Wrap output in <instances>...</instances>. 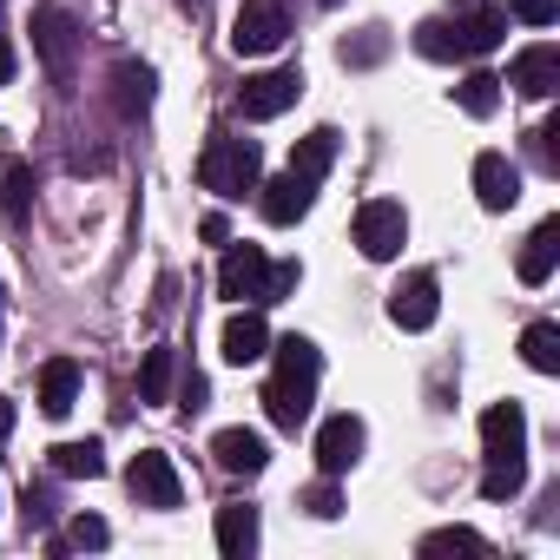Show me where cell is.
<instances>
[{
  "instance_id": "74e56055",
  "label": "cell",
  "mask_w": 560,
  "mask_h": 560,
  "mask_svg": "<svg viewBox=\"0 0 560 560\" xmlns=\"http://www.w3.org/2000/svg\"><path fill=\"white\" fill-rule=\"evenodd\" d=\"M14 67H21V54H14V40H8V34H0V86L14 80Z\"/></svg>"
},
{
  "instance_id": "7c38bea8",
  "label": "cell",
  "mask_w": 560,
  "mask_h": 560,
  "mask_svg": "<svg viewBox=\"0 0 560 560\" xmlns=\"http://www.w3.org/2000/svg\"><path fill=\"white\" fill-rule=\"evenodd\" d=\"M363 442H370V435H363V422H357L350 409L330 416V422L317 429V468H324V475H350V468L363 462Z\"/></svg>"
},
{
  "instance_id": "6da1fadb",
  "label": "cell",
  "mask_w": 560,
  "mask_h": 560,
  "mask_svg": "<svg viewBox=\"0 0 560 560\" xmlns=\"http://www.w3.org/2000/svg\"><path fill=\"white\" fill-rule=\"evenodd\" d=\"M270 357H277V370H270V383H264V416L284 429V435H298V429L311 422V409H317L324 350H317L311 337H277Z\"/></svg>"
},
{
  "instance_id": "8992f818",
  "label": "cell",
  "mask_w": 560,
  "mask_h": 560,
  "mask_svg": "<svg viewBox=\"0 0 560 560\" xmlns=\"http://www.w3.org/2000/svg\"><path fill=\"white\" fill-rule=\"evenodd\" d=\"M298 100H304V73L298 67H270V73H250L237 86V113L244 119H284Z\"/></svg>"
},
{
  "instance_id": "d6986e66",
  "label": "cell",
  "mask_w": 560,
  "mask_h": 560,
  "mask_svg": "<svg viewBox=\"0 0 560 560\" xmlns=\"http://www.w3.org/2000/svg\"><path fill=\"white\" fill-rule=\"evenodd\" d=\"M501 40H508V14H501V8H468V14H455V47H462V60L494 54Z\"/></svg>"
},
{
  "instance_id": "5b68a950",
  "label": "cell",
  "mask_w": 560,
  "mask_h": 560,
  "mask_svg": "<svg viewBox=\"0 0 560 560\" xmlns=\"http://www.w3.org/2000/svg\"><path fill=\"white\" fill-rule=\"evenodd\" d=\"M402 244H409V211L396 198H370L357 211V250L370 264H389V257H402Z\"/></svg>"
},
{
  "instance_id": "44dd1931",
  "label": "cell",
  "mask_w": 560,
  "mask_h": 560,
  "mask_svg": "<svg viewBox=\"0 0 560 560\" xmlns=\"http://www.w3.org/2000/svg\"><path fill=\"white\" fill-rule=\"evenodd\" d=\"M80 402V363L73 357H54L47 370H40V409L47 416H67Z\"/></svg>"
},
{
  "instance_id": "83f0119b",
  "label": "cell",
  "mask_w": 560,
  "mask_h": 560,
  "mask_svg": "<svg viewBox=\"0 0 560 560\" xmlns=\"http://www.w3.org/2000/svg\"><path fill=\"white\" fill-rule=\"evenodd\" d=\"M455 106H462L468 119H494V106H501V80H494V73H468V80L455 86Z\"/></svg>"
},
{
  "instance_id": "2e32d148",
  "label": "cell",
  "mask_w": 560,
  "mask_h": 560,
  "mask_svg": "<svg viewBox=\"0 0 560 560\" xmlns=\"http://www.w3.org/2000/svg\"><path fill=\"white\" fill-rule=\"evenodd\" d=\"M211 462H218L224 475H264L270 448H264L257 429H218V435H211Z\"/></svg>"
},
{
  "instance_id": "9c48e42d",
  "label": "cell",
  "mask_w": 560,
  "mask_h": 560,
  "mask_svg": "<svg viewBox=\"0 0 560 560\" xmlns=\"http://www.w3.org/2000/svg\"><path fill=\"white\" fill-rule=\"evenodd\" d=\"M389 317L396 330H429L442 317V284H435V270H409L402 284L389 291Z\"/></svg>"
},
{
  "instance_id": "60d3db41",
  "label": "cell",
  "mask_w": 560,
  "mask_h": 560,
  "mask_svg": "<svg viewBox=\"0 0 560 560\" xmlns=\"http://www.w3.org/2000/svg\"><path fill=\"white\" fill-rule=\"evenodd\" d=\"M455 8H475V0H455Z\"/></svg>"
},
{
  "instance_id": "d590c367",
  "label": "cell",
  "mask_w": 560,
  "mask_h": 560,
  "mask_svg": "<svg viewBox=\"0 0 560 560\" xmlns=\"http://www.w3.org/2000/svg\"><path fill=\"white\" fill-rule=\"evenodd\" d=\"M205 396H211V389H205V376H198V370H185V376L172 383V402H178L185 416H198V409H205Z\"/></svg>"
},
{
  "instance_id": "d4e9b609",
  "label": "cell",
  "mask_w": 560,
  "mask_h": 560,
  "mask_svg": "<svg viewBox=\"0 0 560 560\" xmlns=\"http://www.w3.org/2000/svg\"><path fill=\"white\" fill-rule=\"evenodd\" d=\"M0 211H8V224H27V211H34V165L8 159V172H0Z\"/></svg>"
},
{
  "instance_id": "8fae6325",
  "label": "cell",
  "mask_w": 560,
  "mask_h": 560,
  "mask_svg": "<svg viewBox=\"0 0 560 560\" xmlns=\"http://www.w3.org/2000/svg\"><path fill=\"white\" fill-rule=\"evenodd\" d=\"M218 357H224V363H237V370H250V363H264V357H270V324H264V311H257V304H244V311L224 324Z\"/></svg>"
},
{
  "instance_id": "f1b7e54d",
  "label": "cell",
  "mask_w": 560,
  "mask_h": 560,
  "mask_svg": "<svg viewBox=\"0 0 560 560\" xmlns=\"http://www.w3.org/2000/svg\"><path fill=\"white\" fill-rule=\"evenodd\" d=\"M416 54H422V60H462V47H455V21H442V14L422 21V27H416Z\"/></svg>"
},
{
  "instance_id": "ffe728a7",
  "label": "cell",
  "mask_w": 560,
  "mask_h": 560,
  "mask_svg": "<svg viewBox=\"0 0 560 560\" xmlns=\"http://www.w3.org/2000/svg\"><path fill=\"white\" fill-rule=\"evenodd\" d=\"M172 383H178V350L152 343L145 363H139V402H172Z\"/></svg>"
},
{
  "instance_id": "b9f144b4",
  "label": "cell",
  "mask_w": 560,
  "mask_h": 560,
  "mask_svg": "<svg viewBox=\"0 0 560 560\" xmlns=\"http://www.w3.org/2000/svg\"><path fill=\"white\" fill-rule=\"evenodd\" d=\"M185 8H205V0H185Z\"/></svg>"
},
{
  "instance_id": "1f68e13d",
  "label": "cell",
  "mask_w": 560,
  "mask_h": 560,
  "mask_svg": "<svg viewBox=\"0 0 560 560\" xmlns=\"http://www.w3.org/2000/svg\"><path fill=\"white\" fill-rule=\"evenodd\" d=\"M337 54H343V67H376V60L389 54V27H363V34H357V40H343Z\"/></svg>"
},
{
  "instance_id": "603a6c76",
  "label": "cell",
  "mask_w": 560,
  "mask_h": 560,
  "mask_svg": "<svg viewBox=\"0 0 560 560\" xmlns=\"http://www.w3.org/2000/svg\"><path fill=\"white\" fill-rule=\"evenodd\" d=\"M521 363L534 370V376H560V324H527L521 330Z\"/></svg>"
},
{
  "instance_id": "ab89813d",
  "label": "cell",
  "mask_w": 560,
  "mask_h": 560,
  "mask_svg": "<svg viewBox=\"0 0 560 560\" xmlns=\"http://www.w3.org/2000/svg\"><path fill=\"white\" fill-rule=\"evenodd\" d=\"M0 330H8V291H0Z\"/></svg>"
},
{
  "instance_id": "f35d334b",
  "label": "cell",
  "mask_w": 560,
  "mask_h": 560,
  "mask_svg": "<svg viewBox=\"0 0 560 560\" xmlns=\"http://www.w3.org/2000/svg\"><path fill=\"white\" fill-rule=\"evenodd\" d=\"M8 429H14V402H8V396H0V435H8Z\"/></svg>"
},
{
  "instance_id": "4dcf8cb0",
  "label": "cell",
  "mask_w": 560,
  "mask_h": 560,
  "mask_svg": "<svg viewBox=\"0 0 560 560\" xmlns=\"http://www.w3.org/2000/svg\"><path fill=\"white\" fill-rule=\"evenodd\" d=\"M422 553L435 560V553H488V540L475 534V527H435V534H422Z\"/></svg>"
},
{
  "instance_id": "d6a6232c",
  "label": "cell",
  "mask_w": 560,
  "mask_h": 560,
  "mask_svg": "<svg viewBox=\"0 0 560 560\" xmlns=\"http://www.w3.org/2000/svg\"><path fill=\"white\" fill-rule=\"evenodd\" d=\"M304 284V264L298 257H284V264H270V284H264V304H284L291 291Z\"/></svg>"
},
{
  "instance_id": "ac0fdd59",
  "label": "cell",
  "mask_w": 560,
  "mask_h": 560,
  "mask_svg": "<svg viewBox=\"0 0 560 560\" xmlns=\"http://www.w3.org/2000/svg\"><path fill=\"white\" fill-rule=\"evenodd\" d=\"M481 448L488 455H521L527 448V409L521 402H488L481 409Z\"/></svg>"
},
{
  "instance_id": "7a4b0ae2",
  "label": "cell",
  "mask_w": 560,
  "mask_h": 560,
  "mask_svg": "<svg viewBox=\"0 0 560 560\" xmlns=\"http://www.w3.org/2000/svg\"><path fill=\"white\" fill-rule=\"evenodd\" d=\"M198 185L218 191V198H244V191H257V185H264V152H257V139L218 132V139L205 145V159H198Z\"/></svg>"
},
{
  "instance_id": "484cf974",
  "label": "cell",
  "mask_w": 560,
  "mask_h": 560,
  "mask_svg": "<svg viewBox=\"0 0 560 560\" xmlns=\"http://www.w3.org/2000/svg\"><path fill=\"white\" fill-rule=\"evenodd\" d=\"M54 475H67V481H100V475H106V448H100V442H60V448H54Z\"/></svg>"
},
{
  "instance_id": "277c9868",
  "label": "cell",
  "mask_w": 560,
  "mask_h": 560,
  "mask_svg": "<svg viewBox=\"0 0 560 560\" xmlns=\"http://www.w3.org/2000/svg\"><path fill=\"white\" fill-rule=\"evenodd\" d=\"M284 40H291V14L277 8V0H250V8H237V21H231V54L237 60H264Z\"/></svg>"
},
{
  "instance_id": "3957f363",
  "label": "cell",
  "mask_w": 560,
  "mask_h": 560,
  "mask_svg": "<svg viewBox=\"0 0 560 560\" xmlns=\"http://www.w3.org/2000/svg\"><path fill=\"white\" fill-rule=\"evenodd\" d=\"M34 54H40V67H47V80L54 86H73V67H80V21L60 8H34Z\"/></svg>"
},
{
  "instance_id": "9a60e30c",
  "label": "cell",
  "mask_w": 560,
  "mask_h": 560,
  "mask_svg": "<svg viewBox=\"0 0 560 560\" xmlns=\"http://www.w3.org/2000/svg\"><path fill=\"white\" fill-rule=\"evenodd\" d=\"M553 264H560V218H540V224L527 231L514 270H521V284H527V291H540L547 277H553Z\"/></svg>"
},
{
  "instance_id": "e575fe53",
  "label": "cell",
  "mask_w": 560,
  "mask_h": 560,
  "mask_svg": "<svg viewBox=\"0 0 560 560\" xmlns=\"http://www.w3.org/2000/svg\"><path fill=\"white\" fill-rule=\"evenodd\" d=\"M501 14H514V21H527V27H553V14H560V0H508Z\"/></svg>"
},
{
  "instance_id": "836d02e7",
  "label": "cell",
  "mask_w": 560,
  "mask_h": 560,
  "mask_svg": "<svg viewBox=\"0 0 560 560\" xmlns=\"http://www.w3.org/2000/svg\"><path fill=\"white\" fill-rule=\"evenodd\" d=\"M304 508H311L317 521H337V514H343V494H337V475H324V481H317V488L304 494Z\"/></svg>"
},
{
  "instance_id": "7402d4cb",
  "label": "cell",
  "mask_w": 560,
  "mask_h": 560,
  "mask_svg": "<svg viewBox=\"0 0 560 560\" xmlns=\"http://www.w3.org/2000/svg\"><path fill=\"white\" fill-rule=\"evenodd\" d=\"M218 553H231V560L257 553V508H244V501L218 508Z\"/></svg>"
},
{
  "instance_id": "ba28073f",
  "label": "cell",
  "mask_w": 560,
  "mask_h": 560,
  "mask_svg": "<svg viewBox=\"0 0 560 560\" xmlns=\"http://www.w3.org/2000/svg\"><path fill=\"white\" fill-rule=\"evenodd\" d=\"M264 284H270V257H264L257 244H231L224 264H218V298L264 311Z\"/></svg>"
},
{
  "instance_id": "4fadbf2b",
  "label": "cell",
  "mask_w": 560,
  "mask_h": 560,
  "mask_svg": "<svg viewBox=\"0 0 560 560\" xmlns=\"http://www.w3.org/2000/svg\"><path fill=\"white\" fill-rule=\"evenodd\" d=\"M475 198L481 211H514L521 198V165L508 152H475Z\"/></svg>"
},
{
  "instance_id": "30bf717a",
  "label": "cell",
  "mask_w": 560,
  "mask_h": 560,
  "mask_svg": "<svg viewBox=\"0 0 560 560\" xmlns=\"http://www.w3.org/2000/svg\"><path fill=\"white\" fill-rule=\"evenodd\" d=\"M508 86H514L521 100H553V86H560V47H553V40H534L527 54H514Z\"/></svg>"
},
{
  "instance_id": "f546056e",
  "label": "cell",
  "mask_w": 560,
  "mask_h": 560,
  "mask_svg": "<svg viewBox=\"0 0 560 560\" xmlns=\"http://www.w3.org/2000/svg\"><path fill=\"white\" fill-rule=\"evenodd\" d=\"M106 540H113V527H106L100 514H73V521H67V534H60L54 547H60V553H67V547H80V553H93V547H106Z\"/></svg>"
},
{
  "instance_id": "8d00e7d4",
  "label": "cell",
  "mask_w": 560,
  "mask_h": 560,
  "mask_svg": "<svg viewBox=\"0 0 560 560\" xmlns=\"http://www.w3.org/2000/svg\"><path fill=\"white\" fill-rule=\"evenodd\" d=\"M198 231H205V244H231V224H224V211H211Z\"/></svg>"
},
{
  "instance_id": "52a82bcc",
  "label": "cell",
  "mask_w": 560,
  "mask_h": 560,
  "mask_svg": "<svg viewBox=\"0 0 560 560\" xmlns=\"http://www.w3.org/2000/svg\"><path fill=\"white\" fill-rule=\"evenodd\" d=\"M126 488H132V501L139 508H178L185 501V481H178V468H172V455L165 448H139L132 455V468H126Z\"/></svg>"
},
{
  "instance_id": "4316f807",
  "label": "cell",
  "mask_w": 560,
  "mask_h": 560,
  "mask_svg": "<svg viewBox=\"0 0 560 560\" xmlns=\"http://www.w3.org/2000/svg\"><path fill=\"white\" fill-rule=\"evenodd\" d=\"M527 488V462L521 455H488L481 468V501H514Z\"/></svg>"
},
{
  "instance_id": "e0dca14e",
  "label": "cell",
  "mask_w": 560,
  "mask_h": 560,
  "mask_svg": "<svg viewBox=\"0 0 560 560\" xmlns=\"http://www.w3.org/2000/svg\"><path fill=\"white\" fill-rule=\"evenodd\" d=\"M152 100H159V73H152L145 60H119V67H113V106H119V119L152 113Z\"/></svg>"
},
{
  "instance_id": "cb8c5ba5",
  "label": "cell",
  "mask_w": 560,
  "mask_h": 560,
  "mask_svg": "<svg viewBox=\"0 0 560 560\" xmlns=\"http://www.w3.org/2000/svg\"><path fill=\"white\" fill-rule=\"evenodd\" d=\"M337 165V132L330 126H317L311 139H298V152H291V172L298 178H311V185H324V172Z\"/></svg>"
},
{
  "instance_id": "5bb4252c",
  "label": "cell",
  "mask_w": 560,
  "mask_h": 560,
  "mask_svg": "<svg viewBox=\"0 0 560 560\" xmlns=\"http://www.w3.org/2000/svg\"><path fill=\"white\" fill-rule=\"evenodd\" d=\"M311 205H317V185H311V178H298V172L270 178V185H257V211H264L270 224H298Z\"/></svg>"
}]
</instances>
